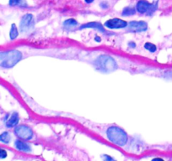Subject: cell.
<instances>
[{"mask_svg": "<svg viewBox=\"0 0 172 161\" xmlns=\"http://www.w3.org/2000/svg\"><path fill=\"white\" fill-rule=\"evenodd\" d=\"M21 59L22 53L16 50L0 52V67L3 68H12Z\"/></svg>", "mask_w": 172, "mask_h": 161, "instance_id": "6da1fadb", "label": "cell"}, {"mask_svg": "<svg viewBox=\"0 0 172 161\" xmlns=\"http://www.w3.org/2000/svg\"><path fill=\"white\" fill-rule=\"evenodd\" d=\"M107 137L108 139L118 146L125 145L128 142L127 133L118 127H110L107 130Z\"/></svg>", "mask_w": 172, "mask_h": 161, "instance_id": "7a4b0ae2", "label": "cell"}, {"mask_svg": "<svg viewBox=\"0 0 172 161\" xmlns=\"http://www.w3.org/2000/svg\"><path fill=\"white\" fill-rule=\"evenodd\" d=\"M95 66L97 69L104 72H110L117 69V63L114 59L106 55L98 57L95 62Z\"/></svg>", "mask_w": 172, "mask_h": 161, "instance_id": "3957f363", "label": "cell"}, {"mask_svg": "<svg viewBox=\"0 0 172 161\" xmlns=\"http://www.w3.org/2000/svg\"><path fill=\"white\" fill-rule=\"evenodd\" d=\"M136 8L139 13L152 14L157 9V3H149L147 1L140 0L137 3Z\"/></svg>", "mask_w": 172, "mask_h": 161, "instance_id": "277c9868", "label": "cell"}, {"mask_svg": "<svg viewBox=\"0 0 172 161\" xmlns=\"http://www.w3.org/2000/svg\"><path fill=\"white\" fill-rule=\"evenodd\" d=\"M14 133L19 138L21 139H24V140H29L31 139L33 137V131L30 127L25 125L18 126L14 130Z\"/></svg>", "mask_w": 172, "mask_h": 161, "instance_id": "5b68a950", "label": "cell"}, {"mask_svg": "<svg viewBox=\"0 0 172 161\" xmlns=\"http://www.w3.org/2000/svg\"><path fill=\"white\" fill-rule=\"evenodd\" d=\"M34 25H35V21H34L33 15L31 13H27L21 19L19 29L21 32H28L31 29L34 28Z\"/></svg>", "mask_w": 172, "mask_h": 161, "instance_id": "8992f818", "label": "cell"}, {"mask_svg": "<svg viewBox=\"0 0 172 161\" xmlns=\"http://www.w3.org/2000/svg\"><path fill=\"white\" fill-rule=\"evenodd\" d=\"M148 29V25L145 22L140 21V22H130L128 24V30L129 32H134V33H139L142 31H145Z\"/></svg>", "mask_w": 172, "mask_h": 161, "instance_id": "52a82bcc", "label": "cell"}, {"mask_svg": "<svg viewBox=\"0 0 172 161\" xmlns=\"http://www.w3.org/2000/svg\"><path fill=\"white\" fill-rule=\"evenodd\" d=\"M105 26L108 29H123L128 26L127 22L122 20L120 19H109L105 23Z\"/></svg>", "mask_w": 172, "mask_h": 161, "instance_id": "ba28073f", "label": "cell"}, {"mask_svg": "<svg viewBox=\"0 0 172 161\" xmlns=\"http://www.w3.org/2000/svg\"><path fill=\"white\" fill-rule=\"evenodd\" d=\"M19 120V115L17 113H13L11 117L8 118V120L6 121V126L8 128H12V127H14L18 124Z\"/></svg>", "mask_w": 172, "mask_h": 161, "instance_id": "9c48e42d", "label": "cell"}, {"mask_svg": "<svg viewBox=\"0 0 172 161\" xmlns=\"http://www.w3.org/2000/svg\"><path fill=\"white\" fill-rule=\"evenodd\" d=\"M85 28H93L97 29L98 31H100L102 33H105L106 30H104V28L103 27V25L101 24L100 23H98V22H91V23L86 24L84 25H82L80 29H85Z\"/></svg>", "mask_w": 172, "mask_h": 161, "instance_id": "30bf717a", "label": "cell"}, {"mask_svg": "<svg viewBox=\"0 0 172 161\" xmlns=\"http://www.w3.org/2000/svg\"><path fill=\"white\" fill-rule=\"evenodd\" d=\"M15 145V148L19 151H23V152H30L31 150L30 146L29 145L28 143H26L25 142H23V141L17 140L14 143Z\"/></svg>", "mask_w": 172, "mask_h": 161, "instance_id": "8fae6325", "label": "cell"}, {"mask_svg": "<svg viewBox=\"0 0 172 161\" xmlns=\"http://www.w3.org/2000/svg\"><path fill=\"white\" fill-rule=\"evenodd\" d=\"M19 35V32H18V29L16 27V25L14 24H12L11 26V30H10V33H9V36H10V39L13 40L14 39H16Z\"/></svg>", "mask_w": 172, "mask_h": 161, "instance_id": "7c38bea8", "label": "cell"}, {"mask_svg": "<svg viewBox=\"0 0 172 161\" xmlns=\"http://www.w3.org/2000/svg\"><path fill=\"white\" fill-rule=\"evenodd\" d=\"M11 140V137L8 132H4L0 135V141H2L4 143H8Z\"/></svg>", "mask_w": 172, "mask_h": 161, "instance_id": "4fadbf2b", "label": "cell"}, {"mask_svg": "<svg viewBox=\"0 0 172 161\" xmlns=\"http://www.w3.org/2000/svg\"><path fill=\"white\" fill-rule=\"evenodd\" d=\"M135 13V9L132 7H127L123 10V16H129V15H133Z\"/></svg>", "mask_w": 172, "mask_h": 161, "instance_id": "5bb4252c", "label": "cell"}, {"mask_svg": "<svg viewBox=\"0 0 172 161\" xmlns=\"http://www.w3.org/2000/svg\"><path fill=\"white\" fill-rule=\"evenodd\" d=\"M144 48L149 51L150 52H155L156 51V46L152 43H146L144 45Z\"/></svg>", "mask_w": 172, "mask_h": 161, "instance_id": "9a60e30c", "label": "cell"}, {"mask_svg": "<svg viewBox=\"0 0 172 161\" xmlns=\"http://www.w3.org/2000/svg\"><path fill=\"white\" fill-rule=\"evenodd\" d=\"M77 24V22L75 19H67L64 22V25L67 27H72V26H76Z\"/></svg>", "mask_w": 172, "mask_h": 161, "instance_id": "2e32d148", "label": "cell"}, {"mask_svg": "<svg viewBox=\"0 0 172 161\" xmlns=\"http://www.w3.org/2000/svg\"><path fill=\"white\" fill-rule=\"evenodd\" d=\"M24 3V0H9V5L17 6L22 5Z\"/></svg>", "mask_w": 172, "mask_h": 161, "instance_id": "e0dca14e", "label": "cell"}, {"mask_svg": "<svg viewBox=\"0 0 172 161\" xmlns=\"http://www.w3.org/2000/svg\"><path fill=\"white\" fill-rule=\"evenodd\" d=\"M7 157V152L3 148H0V158H3Z\"/></svg>", "mask_w": 172, "mask_h": 161, "instance_id": "ac0fdd59", "label": "cell"}, {"mask_svg": "<svg viewBox=\"0 0 172 161\" xmlns=\"http://www.w3.org/2000/svg\"><path fill=\"white\" fill-rule=\"evenodd\" d=\"M101 6H102L103 8H108V4L107 3H105V2H103V3H101Z\"/></svg>", "mask_w": 172, "mask_h": 161, "instance_id": "d6986e66", "label": "cell"}, {"mask_svg": "<svg viewBox=\"0 0 172 161\" xmlns=\"http://www.w3.org/2000/svg\"><path fill=\"white\" fill-rule=\"evenodd\" d=\"M93 1H94V0H85V2L88 3H91L92 2H93Z\"/></svg>", "mask_w": 172, "mask_h": 161, "instance_id": "ffe728a7", "label": "cell"}, {"mask_svg": "<svg viewBox=\"0 0 172 161\" xmlns=\"http://www.w3.org/2000/svg\"><path fill=\"white\" fill-rule=\"evenodd\" d=\"M96 40H97V41H98V42H99V41H101V39L98 38V37H96Z\"/></svg>", "mask_w": 172, "mask_h": 161, "instance_id": "44dd1931", "label": "cell"}]
</instances>
